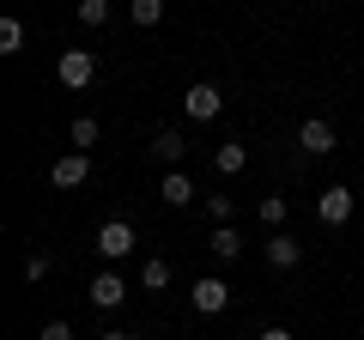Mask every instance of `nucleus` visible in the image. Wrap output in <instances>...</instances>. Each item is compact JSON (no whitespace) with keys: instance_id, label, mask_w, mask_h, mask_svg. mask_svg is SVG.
Wrapping results in <instances>:
<instances>
[{"instance_id":"1","label":"nucleus","mask_w":364,"mask_h":340,"mask_svg":"<svg viewBox=\"0 0 364 340\" xmlns=\"http://www.w3.org/2000/svg\"><path fill=\"white\" fill-rule=\"evenodd\" d=\"M55 79H61L67 92H85L91 79H97V55H91V49H61V61H55Z\"/></svg>"},{"instance_id":"2","label":"nucleus","mask_w":364,"mask_h":340,"mask_svg":"<svg viewBox=\"0 0 364 340\" xmlns=\"http://www.w3.org/2000/svg\"><path fill=\"white\" fill-rule=\"evenodd\" d=\"M182 110H188V122H219L225 92L213 85V79H200V85H188V92H182Z\"/></svg>"},{"instance_id":"3","label":"nucleus","mask_w":364,"mask_h":340,"mask_svg":"<svg viewBox=\"0 0 364 340\" xmlns=\"http://www.w3.org/2000/svg\"><path fill=\"white\" fill-rule=\"evenodd\" d=\"M97 255H104V262H128V255H134V225L128 219H109L104 231H97Z\"/></svg>"},{"instance_id":"4","label":"nucleus","mask_w":364,"mask_h":340,"mask_svg":"<svg viewBox=\"0 0 364 340\" xmlns=\"http://www.w3.org/2000/svg\"><path fill=\"white\" fill-rule=\"evenodd\" d=\"M352 207H358V201H352V188H322V195H316V219L328 225V231H334V225H346L352 219Z\"/></svg>"},{"instance_id":"5","label":"nucleus","mask_w":364,"mask_h":340,"mask_svg":"<svg viewBox=\"0 0 364 340\" xmlns=\"http://www.w3.org/2000/svg\"><path fill=\"white\" fill-rule=\"evenodd\" d=\"M188 298H195V310H200V316H219L225 304H231V286H225L219 274H200L195 286H188Z\"/></svg>"},{"instance_id":"6","label":"nucleus","mask_w":364,"mask_h":340,"mask_svg":"<svg viewBox=\"0 0 364 340\" xmlns=\"http://www.w3.org/2000/svg\"><path fill=\"white\" fill-rule=\"evenodd\" d=\"M298 262H304V243H298V237H286V231H273L267 237V267H273V274H291Z\"/></svg>"},{"instance_id":"7","label":"nucleus","mask_w":364,"mask_h":340,"mask_svg":"<svg viewBox=\"0 0 364 340\" xmlns=\"http://www.w3.org/2000/svg\"><path fill=\"white\" fill-rule=\"evenodd\" d=\"M85 176H91V152H67V158H55V170H49L55 188H79Z\"/></svg>"},{"instance_id":"8","label":"nucleus","mask_w":364,"mask_h":340,"mask_svg":"<svg viewBox=\"0 0 364 340\" xmlns=\"http://www.w3.org/2000/svg\"><path fill=\"white\" fill-rule=\"evenodd\" d=\"M122 298H128V280H122L116 267H104V274L91 280V304H97V310H116Z\"/></svg>"},{"instance_id":"9","label":"nucleus","mask_w":364,"mask_h":340,"mask_svg":"<svg viewBox=\"0 0 364 340\" xmlns=\"http://www.w3.org/2000/svg\"><path fill=\"white\" fill-rule=\"evenodd\" d=\"M298 146H304V152H334V122H322V116H310V122H304V128H298Z\"/></svg>"},{"instance_id":"10","label":"nucleus","mask_w":364,"mask_h":340,"mask_svg":"<svg viewBox=\"0 0 364 340\" xmlns=\"http://www.w3.org/2000/svg\"><path fill=\"white\" fill-rule=\"evenodd\" d=\"M182 152H188V146H182V134H176V128L152 134V158H158V164H170V170H176V164H182Z\"/></svg>"},{"instance_id":"11","label":"nucleus","mask_w":364,"mask_h":340,"mask_svg":"<svg viewBox=\"0 0 364 340\" xmlns=\"http://www.w3.org/2000/svg\"><path fill=\"white\" fill-rule=\"evenodd\" d=\"M158 195H164L170 207H188V201H195V183H188V170H170L164 183H158Z\"/></svg>"},{"instance_id":"12","label":"nucleus","mask_w":364,"mask_h":340,"mask_svg":"<svg viewBox=\"0 0 364 340\" xmlns=\"http://www.w3.org/2000/svg\"><path fill=\"white\" fill-rule=\"evenodd\" d=\"M207 243H213V255H219V262H237V255H243V237H237V225H219Z\"/></svg>"},{"instance_id":"13","label":"nucleus","mask_w":364,"mask_h":340,"mask_svg":"<svg viewBox=\"0 0 364 340\" xmlns=\"http://www.w3.org/2000/svg\"><path fill=\"white\" fill-rule=\"evenodd\" d=\"M213 164H219V176H237V170L249 164V146H237V140H225L219 152H213Z\"/></svg>"},{"instance_id":"14","label":"nucleus","mask_w":364,"mask_h":340,"mask_svg":"<svg viewBox=\"0 0 364 340\" xmlns=\"http://www.w3.org/2000/svg\"><path fill=\"white\" fill-rule=\"evenodd\" d=\"M286 219H291V201H286V195H267V201H261V225L286 231Z\"/></svg>"},{"instance_id":"15","label":"nucleus","mask_w":364,"mask_h":340,"mask_svg":"<svg viewBox=\"0 0 364 340\" xmlns=\"http://www.w3.org/2000/svg\"><path fill=\"white\" fill-rule=\"evenodd\" d=\"M140 286H146V292H164V286H170V262H164V255H152V262L140 267Z\"/></svg>"},{"instance_id":"16","label":"nucleus","mask_w":364,"mask_h":340,"mask_svg":"<svg viewBox=\"0 0 364 340\" xmlns=\"http://www.w3.org/2000/svg\"><path fill=\"white\" fill-rule=\"evenodd\" d=\"M97 134H104V128H97V122H91V116H79L73 128H67V140H73L79 152H91V146H97Z\"/></svg>"},{"instance_id":"17","label":"nucleus","mask_w":364,"mask_h":340,"mask_svg":"<svg viewBox=\"0 0 364 340\" xmlns=\"http://www.w3.org/2000/svg\"><path fill=\"white\" fill-rule=\"evenodd\" d=\"M79 25H85V31L109 25V0H79Z\"/></svg>"},{"instance_id":"18","label":"nucleus","mask_w":364,"mask_h":340,"mask_svg":"<svg viewBox=\"0 0 364 340\" xmlns=\"http://www.w3.org/2000/svg\"><path fill=\"white\" fill-rule=\"evenodd\" d=\"M25 49V25L18 18H0V55H18Z\"/></svg>"},{"instance_id":"19","label":"nucleus","mask_w":364,"mask_h":340,"mask_svg":"<svg viewBox=\"0 0 364 340\" xmlns=\"http://www.w3.org/2000/svg\"><path fill=\"white\" fill-rule=\"evenodd\" d=\"M49 255H43V249H37V255H25V280H31V286H43V280H49Z\"/></svg>"},{"instance_id":"20","label":"nucleus","mask_w":364,"mask_h":340,"mask_svg":"<svg viewBox=\"0 0 364 340\" xmlns=\"http://www.w3.org/2000/svg\"><path fill=\"white\" fill-rule=\"evenodd\" d=\"M164 18V0H134V25H158Z\"/></svg>"},{"instance_id":"21","label":"nucleus","mask_w":364,"mask_h":340,"mask_svg":"<svg viewBox=\"0 0 364 340\" xmlns=\"http://www.w3.org/2000/svg\"><path fill=\"white\" fill-rule=\"evenodd\" d=\"M207 219L213 225H231V195H207Z\"/></svg>"},{"instance_id":"22","label":"nucleus","mask_w":364,"mask_h":340,"mask_svg":"<svg viewBox=\"0 0 364 340\" xmlns=\"http://www.w3.org/2000/svg\"><path fill=\"white\" fill-rule=\"evenodd\" d=\"M37 340H73V328H67L61 316H55V322H43V334H37Z\"/></svg>"},{"instance_id":"23","label":"nucleus","mask_w":364,"mask_h":340,"mask_svg":"<svg viewBox=\"0 0 364 340\" xmlns=\"http://www.w3.org/2000/svg\"><path fill=\"white\" fill-rule=\"evenodd\" d=\"M255 340H298L291 328H267V334H255Z\"/></svg>"},{"instance_id":"24","label":"nucleus","mask_w":364,"mask_h":340,"mask_svg":"<svg viewBox=\"0 0 364 340\" xmlns=\"http://www.w3.org/2000/svg\"><path fill=\"white\" fill-rule=\"evenodd\" d=\"M97 340H134V334H122V328H104V334H97Z\"/></svg>"}]
</instances>
